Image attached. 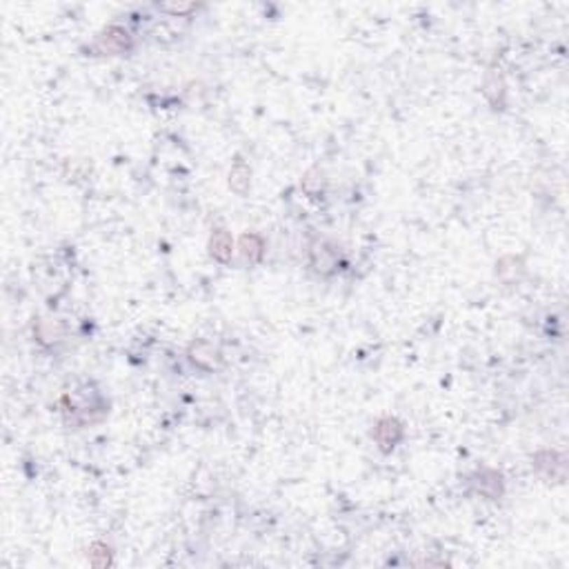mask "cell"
Here are the masks:
<instances>
[{
	"label": "cell",
	"instance_id": "1",
	"mask_svg": "<svg viewBox=\"0 0 569 569\" xmlns=\"http://www.w3.org/2000/svg\"><path fill=\"white\" fill-rule=\"evenodd\" d=\"M373 438H376V443L381 445L383 451H390L403 438V427L394 418H383L378 420L376 430H373Z\"/></svg>",
	"mask_w": 569,
	"mask_h": 569
},
{
	"label": "cell",
	"instance_id": "2",
	"mask_svg": "<svg viewBox=\"0 0 569 569\" xmlns=\"http://www.w3.org/2000/svg\"><path fill=\"white\" fill-rule=\"evenodd\" d=\"M189 358L193 365H198L203 369H216L221 365V354H218V349L210 343H196L191 345L189 349Z\"/></svg>",
	"mask_w": 569,
	"mask_h": 569
},
{
	"label": "cell",
	"instance_id": "3",
	"mask_svg": "<svg viewBox=\"0 0 569 569\" xmlns=\"http://www.w3.org/2000/svg\"><path fill=\"white\" fill-rule=\"evenodd\" d=\"M98 45L100 51H105V54H121V51L129 49V34L121 27H111L102 34Z\"/></svg>",
	"mask_w": 569,
	"mask_h": 569
},
{
	"label": "cell",
	"instance_id": "4",
	"mask_svg": "<svg viewBox=\"0 0 569 569\" xmlns=\"http://www.w3.org/2000/svg\"><path fill=\"white\" fill-rule=\"evenodd\" d=\"M312 265L320 274H331V271L338 267V256H336V252L327 247V245H320V247L312 249Z\"/></svg>",
	"mask_w": 569,
	"mask_h": 569
},
{
	"label": "cell",
	"instance_id": "5",
	"mask_svg": "<svg viewBox=\"0 0 569 569\" xmlns=\"http://www.w3.org/2000/svg\"><path fill=\"white\" fill-rule=\"evenodd\" d=\"M210 252H212V256L216 258V261H221V263H227L231 258V236L227 234L225 229H218L216 234L212 236Z\"/></svg>",
	"mask_w": 569,
	"mask_h": 569
},
{
	"label": "cell",
	"instance_id": "6",
	"mask_svg": "<svg viewBox=\"0 0 569 569\" xmlns=\"http://www.w3.org/2000/svg\"><path fill=\"white\" fill-rule=\"evenodd\" d=\"M263 249H265V245H263V238L261 236L245 234L240 238V252H242L245 258H247V261H252V263L261 261V258H263Z\"/></svg>",
	"mask_w": 569,
	"mask_h": 569
},
{
	"label": "cell",
	"instance_id": "7",
	"mask_svg": "<svg viewBox=\"0 0 569 569\" xmlns=\"http://www.w3.org/2000/svg\"><path fill=\"white\" fill-rule=\"evenodd\" d=\"M229 185H231V189L234 191H238V193H245L247 191V187H249V170L247 167H245L242 163H238L234 170H231V174H229Z\"/></svg>",
	"mask_w": 569,
	"mask_h": 569
}]
</instances>
